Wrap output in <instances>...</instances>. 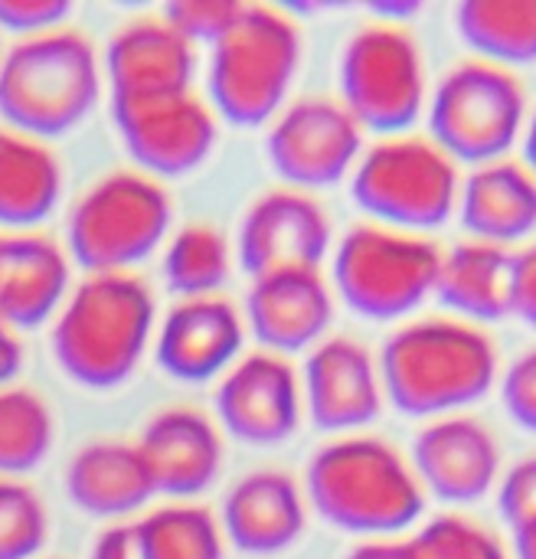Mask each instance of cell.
<instances>
[{
  "label": "cell",
  "mask_w": 536,
  "mask_h": 559,
  "mask_svg": "<svg viewBox=\"0 0 536 559\" xmlns=\"http://www.w3.org/2000/svg\"><path fill=\"white\" fill-rule=\"evenodd\" d=\"M272 170L295 190H324L350 177L364 154V128L341 98L305 95L288 102L265 134Z\"/></svg>",
  "instance_id": "11"
},
{
  "label": "cell",
  "mask_w": 536,
  "mask_h": 559,
  "mask_svg": "<svg viewBox=\"0 0 536 559\" xmlns=\"http://www.w3.org/2000/svg\"><path fill=\"white\" fill-rule=\"evenodd\" d=\"M501 400H504L508 416L521 429L536 432V347L521 354L508 367V373L501 380Z\"/></svg>",
  "instance_id": "35"
},
{
  "label": "cell",
  "mask_w": 536,
  "mask_h": 559,
  "mask_svg": "<svg viewBox=\"0 0 536 559\" xmlns=\"http://www.w3.org/2000/svg\"><path fill=\"white\" fill-rule=\"evenodd\" d=\"M88 559H141L138 547H134V537H131V524H111V527H105L95 537Z\"/></svg>",
  "instance_id": "38"
},
{
  "label": "cell",
  "mask_w": 536,
  "mask_h": 559,
  "mask_svg": "<svg viewBox=\"0 0 536 559\" xmlns=\"http://www.w3.org/2000/svg\"><path fill=\"white\" fill-rule=\"evenodd\" d=\"M514 559H536V518L514 527Z\"/></svg>",
  "instance_id": "41"
},
{
  "label": "cell",
  "mask_w": 536,
  "mask_h": 559,
  "mask_svg": "<svg viewBox=\"0 0 536 559\" xmlns=\"http://www.w3.org/2000/svg\"><path fill=\"white\" fill-rule=\"evenodd\" d=\"M305 498L334 531L370 540L403 534L426 511L413 465L373 436H341L321 445L305 468Z\"/></svg>",
  "instance_id": "3"
},
{
  "label": "cell",
  "mask_w": 536,
  "mask_h": 559,
  "mask_svg": "<svg viewBox=\"0 0 536 559\" xmlns=\"http://www.w3.org/2000/svg\"><path fill=\"white\" fill-rule=\"evenodd\" d=\"M65 495L88 518H128L154 498V481L134 442L95 439L65 465Z\"/></svg>",
  "instance_id": "23"
},
{
  "label": "cell",
  "mask_w": 536,
  "mask_h": 559,
  "mask_svg": "<svg viewBox=\"0 0 536 559\" xmlns=\"http://www.w3.org/2000/svg\"><path fill=\"white\" fill-rule=\"evenodd\" d=\"M455 29L485 62H536V0H465L455 7Z\"/></svg>",
  "instance_id": "27"
},
{
  "label": "cell",
  "mask_w": 536,
  "mask_h": 559,
  "mask_svg": "<svg viewBox=\"0 0 536 559\" xmlns=\"http://www.w3.org/2000/svg\"><path fill=\"white\" fill-rule=\"evenodd\" d=\"M409 465L422 491L442 504H478L498 481L501 449L485 423L442 416L416 432Z\"/></svg>",
  "instance_id": "15"
},
{
  "label": "cell",
  "mask_w": 536,
  "mask_h": 559,
  "mask_svg": "<svg viewBox=\"0 0 536 559\" xmlns=\"http://www.w3.org/2000/svg\"><path fill=\"white\" fill-rule=\"evenodd\" d=\"M524 167L536 177V108L527 115L524 124Z\"/></svg>",
  "instance_id": "42"
},
{
  "label": "cell",
  "mask_w": 536,
  "mask_h": 559,
  "mask_svg": "<svg viewBox=\"0 0 536 559\" xmlns=\"http://www.w3.org/2000/svg\"><path fill=\"white\" fill-rule=\"evenodd\" d=\"M216 419L242 445L272 449L298 432L301 380L295 367L269 350L239 357L216 386Z\"/></svg>",
  "instance_id": "14"
},
{
  "label": "cell",
  "mask_w": 536,
  "mask_h": 559,
  "mask_svg": "<svg viewBox=\"0 0 536 559\" xmlns=\"http://www.w3.org/2000/svg\"><path fill=\"white\" fill-rule=\"evenodd\" d=\"M196 66V46L160 13L121 23L102 52V75L108 79L111 98L190 92Z\"/></svg>",
  "instance_id": "18"
},
{
  "label": "cell",
  "mask_w": 536,
  "mask_h": 559,
  "mask_svg": "<svg viewBox=\"0 0 536 559\" xmlns=\"http://www.w3.org/2000/svg\"><path fill=\"white\" fill-rule=\"evenodd\" d=\"M134 445L147 465L154 495L174 501L203 495L223 472L219 426L206 413L190 406L154 413Z\"/></svg>",
  "instance_id": "20"
},
{
  "label": "cell",
  "mask_w": 536,
  "mask_h": 559,
  "mask_svg": "<svg viewBox=\"0 0 536 559\" xmlns=\"http://www.w3.org/2000/svg\"><path fill=\"white\" fill-rule=\"evenodd\" d=\"M344 559H413V547H409V540L380 537V540L357 544Z\"/></svg>",
  "instance_id": "40"
},
{
  "label": "cell",
  "mask_w": 536,
  "mask_h": 559,
  "mask_svg": "<svg viewBox=\"0 0 536 559\" xmlns=\"http://www.w3.org/2000/svg\"><path fill=\"white\" fill-rule=\"evenodd\" d=\"M380 383L390 403L416 419L449 416L485 400L498 377L495 341L458 318H416L380 350Z\"/></svg>",
  "instance_id": "2"
},
{
  "label": "cell",
  "mask_w": 536,
  "mask_h": 559,
  "mask_svg": "<svg viewBox=\"0 0 536 559\" xmlns=\"http://www.w3.org/2000/svg\"><path fill=\"white\" fill-rule=\"evenodd\" d=\"M23 367V344H20V334L0 321V386H10L13 377L20 373Z\"/></svg>",
  "instance_id": "39"
},
{
  "label": "cell",
  "mask_w": 536,
  "mask_h": 559,
  "mask_svg": "<svg viewBox=\"0 0 536 559\" xmlns=\"http://www.w3.org/2000/svg\"><path fill=\"white\" fill-rule=\"evenodd\" d=\"M62 197V164L46 141L0 124V226L26 233Z\"/></svg>",
  "instance_id": "26"
},
{
  "label": "cell",
  "mask_w": 536,
  "mask_h": 559,
  "mask_svg": "<svg viewBox=\"0 0 536 559\" xmlns=\"http://www.w3.org/2000/svg\"><path fill=\"white\" fill-rule=\"evenodd\" d=\"M442 249L380 223L350 226L334 249V288L367 321H400L436 295Z\"/></svg>",
  "instance_id": "8"
},
{
  "label": "cell",
  "mask_w": 536,
  "mask_h": 559,
  "mask_svg": "<svg viewBox=\"0 0 536 559\" xmlns=\"http://www.w3.org/2000/svg\"><path fill=\"white\" fill-rule=\"evenodd\" d=\"M141 559H223L219 521L190 501H170L131 521Z\"/></svg>",
  "instance_id": "28"
},
{
  "label": "cell",
  "mask_w": 536,
  "mask_h": 559,
  "mask_svg": "<svg viewBox=\"0 0 536 559\" xmlns=\"http://www.w3.org/2000/svg\"><path fill=\"white\" fill-rule=\"evenodd\" d=\"M102 82V56L85 33L23 36L0 56V121L39 141L69 134L98 105Z\"/></svg>",
  "instance_id": "4"
},
{
  "label": "cell",
  "mask_w": 536,
  "mask_h": 559,
  "mask_svg": "<svg viewBox=\"0 0 536 559\" xmlns=\"http://www.w3.org/2000/svg\"><path fill=\"white\" fill-rule=\"evenodd\" d=\"M72 13L69 0H0V33L16 39L59 29Z\"/></svg>",
  "instance_id": "34"
},
{
  "label": "cell",
  "mask_w": 536,
  "mask_h": 559,
  "mask_svg": "<svg viewBox=\"0 0 536 559\" xmlns=\"http://www.w3.org/2000/svg\"><path fill=\"white\" fill-rule=\"evenodd\" d=\"M0 56H3V52H0Z\"/></svg>",
  "instance_id": "43"
},
{
  "label": "cell",
  "mask_w": 536,
  "mask_h": 559,
  "mask_svg": "<svg viewBox=\"0 0 536 559\" xmlns=\"http://www.w3.org/2000/svg\"><path fill=\"white\" fill-rule=\"evenodd\" d=\"M154 318V292L134 272L88 275L56 311L49 350L72 383L115 390L141 367Z\"/></svg>",
  "instance_id": "1"
},
{
  "label": "cell",
  "mask_w": 536,
  "mask_h": 559,
  "mask_svg": "<svg viewBox=\"0 0 536 559\" xmlns=\"http://www.w3.org/2000/svg\"><path fill=\"white\" fill-rule=\"evenodd\" d=\"M458 167L422 134H393L370 144L350 170L354 203L380 226L426 233L458 210Z\"/></svg>",
  "instance_id": "7"
},
{
  "label": "cell",
  "mask_w": 536,
  "mask_h": 559,
  "mask_svg": "<svg viewBox=\"0 0 536 559\" xmlns=\"http://www.w3.org/2000/svg\"><path fill=\"white\" fill-rule=\"evenodd\" d=\"M49 537V514L36 488L0 478V559H33Z\"/></svg>",
  "instance_id": "31"
},
{
  "label": "cell",
  "mask_w": 536,
  "mask_h": 559,
  "mask_svg": "<svg viewBox=\"0 0 536 559\" xmlns=\"http://www.w3.org/2000/svg\"><path fill=\"white\" fill-rule=\"evenodd\" d=\"M246 331L269 354H298L324 341L334 321V295L321 269H282L249 282Z\"/></svg>",
  "instance_id": "16"
},
{
  "label": "cell",
  "mask_w": 536,
  "mask_h": 559,
  "mask_svg": "<svg viewBox=\"0 0 536 559\" xmlns=\"http://www.w3.org/2000/svg\"><path fill=\"white\" fill-rule=\"evenodd\" d=\"M69 262V252L43 233L0 236V321L26 331L56 318L72 288Z\"/></svg>",
  "instance_id": "22"
},
{
  "label": "cell",
  "mask_w": 536,
  "mask_h": 559,
  "mask_svg": "<svg viewBox=\"0 0 536 559\" xmlns=\"http://www.w3.org/2000/svg\"><path fill=\"white\" fill-rule=\"evenodd\" d=\"M56 419L33 386H0V478L33 472L52 449Z\"/></svg>",
  "instance_id": "30"
},
{
  "label": "cell",
  "mask_w": 536,
  "mask_h": 559,
  "mask_svg": "<svg viewBox=\"0 0 536 559\" xmlns=\"http://www.w3.org/2000/svg\"><path fill=\"white\" fill-rule=\"evenodd\" d=\"M527 124L524 82L495 62L465 59L452 66L429 102V138L458 164L501 160Z\"/></svg>",
  "instance_id": "10"
},
{
  "label": "cell",
  "mask_w": 536,
  "mask_h": 559,
  "mask_svg": "<svg viewBox=\"0 0 536 559\" xmlns=\"http://www.w3.org/2000/svg\"><path fill=\"white\" fill-rule=\"evenodd\" d=\"M462 226L491 246H508L536 229V177L524 160H491L475 167L458 193Z\"/></svg>",
  "instance_id": "24"
},
{
  "label": "cell",
  "mask_w": 536,
  "mask_h": 559,
  "mask_svg": "<svg viewBox=\"0 0 536 559\" xmlns=\"http://www.w3.org/2000/svg\"><path fill=\"white\" fill-rule=\"evenodd\" d=\"M301 66V26L269 3H242L213 43L206 92L216 118L255 128L285 105Z\"/></svg>",
  "instance_id": "5"
},
{
  "label": "cell",
  "mask_w": 536,
  "mask_h": 559,
  "mask_svg": "<svg viewBox=\"0 0 536 559\" xmlns=\"http://www.w3.org/2000/svg\"><path fill=\"white\" fill-rule=\"evenodd\" d=\"M511 314H517L524 324L536 331V242L527 246L521 255H514V305Z\"/></svg>",
  "instance_id": "37"
},
{
  "label": "cell",
  "mask_w": 536,
  "mask_h": 559,
  "mask_svg": "<svg viewBox=\"0 0 536 559\" xmlns=\"http://www.w3.org/2000/svg\"><path fill=\"white\" fill-rule=\"evenodd\" d=\"M239 10H242L239 0H174L160 10V16L193 46L196 43L213 46Z\"/></svg>",
  "instance_id": "33"
},
{
  "label": "cell",
  "mask_w": 536,
  "mask_h": 559,
  "mask_svg": "<svg viewBox=\"0 0 536 559\" xmlns=\"http://www.w3.org/2000/svg\"><path fill=\"white\" fill-rule=\"evenodd\" d=\"M164 282L167 288L183 298H206L216 295L229 272H233V249L229 239L206 223L183 226L164 249Z\"/></svg>",
  "instance_id": "29"
},
{
  "label": "cell",
  "mask_w": 536,
  "mask_h": 559,
  "mask_svg": "<svg viewBox=\"0 0 536 559\" xmlns=\"http://www.w3.org/2000/svg\"><path fill=\"white\" fill-rule=\"evenodd\" d=\"M174 219L170 193L141 170L98 177L69 210L65 252L88 275L131 272L164 242Z\"/></svg>",
  "instance_id": "6"
},
{
  "label": "cell",
  "mask_w": 536,
  "mask_h": 559,
  "mask_svg": "<svg viewBox=\"0 0 536 559\" xmlns=\"http://www.w3.org/2000/svg\"><path fill=\"white\" fill-rule=\"evenodd\" d=\"M246 347V321L233 301L219 295L177 301L154 337L157 367L183 383L223 377Z\"/></svg>",
  "instance_id": "19"
},
{
  "label": "cell",
  "mask_w": 536,
  "mask_h": 559,
  "mask_svg": "<svg viewBox=\"0 0 536 559\" xmlns=\"http://www.w3.org/2000/svg\"><path fill=\"white\" fill-rule=\"evenodd\" d=\"M341 105L364 131L406 134L426 108V59L406 23L370 20L357 26L337 62Z\"/></svg>",
  "instance_id": "9"
},
{
  "label": "cell",
  "mask_w": 536,
  "mask_h": 559,
  "mask_svg": "<svg viewBox=\"0 0 536 559\" xmlns=\"http://www.w3.org/2000/svg\"><path fill=\"white\" fill-rule=\"evenodd\" d=\"M331 216L311 193L275 187L249 203L236 233V259L249 278L282 269H318L331 252Z\"/></svg>",
  "instance_id": "13"
},
{
  "label": "cell",
  "mask_w": 536,
  "mask_h": 559,
  "mask_svg": "<svg viewBox=\"0 0 536 559\" xmlns=\"http://www.w3.org/2000/svg\"><path fill=\"white\" fill-rule=\"evenodd\" d=\"M498 508H501V518L508 521V527H521L527 521L536 518V455L534 459H524L517 462L501 488H498Z\"/></svg>",
  "instance_id": "36"
},
{
  "label": "cell",
  "mask_w": 536,
  "mask_h": 559,
  "mask_svg": "<svg viewBox=\"0 0 536 559\" xmlns=\"http://www.w3.org/2000/svg\"><path fill=\"white\" fill-rule=\"evenodd\" d=\"M436 298L458 321H504L514 305V255L491 242H458L442 252Z\"/></svg>",
  "instance_id": "25"
},
{
  "label": "cell",
  "mask_w": 536,
  "mask_h": 559,
  "mask_svg": "<svg viewBox=\"0 0 536 559\" xmlns=\"http://www.w3.org/2000/svg\"><path fill=\"white\" fill-rule=\"evenodd\" d=\"M301 400L324 432H357L383 409V383L373 354L354 337H324L301 373Z\"/></svg>",
  "instance_id": "17"
},
{
  "label": "cell",
  "mask_w": 536,
  "mask_h": 559,
  "mask_svg": "<svg viewBox=\"0 0 536 559\" xmlns=\"http://www.w3.org/2000/svg\"><path fill=\"white\" fill-rule=\"evenodd\" d=\"M111 118L128 157L154 180L196 170L219 141V118L193 88L111 98Z\"/></svg>",
  "instance_id": "12"
},
{
  "label": "cell",
  "mask_w": 536,
  "mask_h": 559,
  "mask_svg": "<svg viewBox=\"0 0 536 559\" xmlns=\"http://www.w3.org/2000/svg\"><path fill=\"white\" fill-rule=\"evenodd\" d=\"M409 547L413 559H511L491 531L458 514L429 521L416 537H409Z\"/></svg>",
  "instance_id": "32"
},
{
  "label": "cell",
  "mask_w": 536,
  "mask_h": 559,
  "mask_svg": "<svg viewBox=\"0 0 536 559\" xmlns=\"http://www.w3.org/2000/svg\"><path fill=\"white\" fill-rule=\"evenodd\" d=\"M305 524V491L278 468L249 472L223 498V537L249 557H275L295 547Z\"/></svg>",
  "instance_id": "21"
}]
</instances>
